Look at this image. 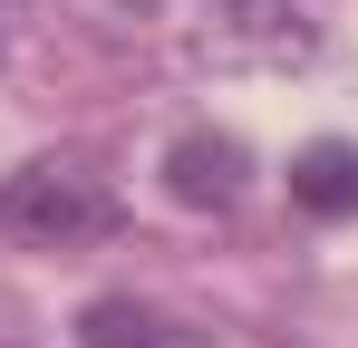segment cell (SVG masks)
Instances as JSON below:
<instances>
[{
  "label": "cell",
  "mask_w": 358,
  "mask_h": 348,
  "mask_svg": "<svg viewBox=\"0 0 358 348\" xmlns=\"http://www.w3.org/2000/svg\"><path fill=\"white\" fill-rule=\"evenodd\" d=\"M0 232L10 242H39V252H78L97 232H117V194L97 184L87 165H20L0 184Z\"/></svg>",
  "instance_id": "cell-1"
},
{
  "label": "cell",
  "mask_w": 358,
  "mask_h": 348,
  "mask_svg": "<svg viewBox=\"0 0 358 348\" xmlns=\"http://www.w3.org/2000/svg\"><path fill=\"white\" fill-rule=\"evenodd\" d=\"M78 339L87 348H203V329L175 319V310H155V300H87Z\"/></svg>",
  "instance_id": "cell-2"
},
{
  "label": "cell",
  "mask_w": 358,
  "mask_h": 348,
  "mask_svg": "<svg viewBox=\"0 0 358 348\" xmlns=\"http://www.w3.org/2000/svg\"><path fill=\"white\" fill-rule=\"evenodd\" d=\"M165 174H175L184 203H213V213H223V203L242 194V145H233V136H184Z\"/></svg>",
  "instance_id": "cell-3"
},
{
  "label": "cell",
  "mask_w": 358,
  "mask_h": 348,
  "mask_svg": "<svg viewBox=\"0 0 358 348\" xmlns=\"http://www.w3.org/2000/svg\"><path fill=\"white\" fill-rule=\"evenodd\" d=\"M291 194L310 203V213H358V155L349 145H310L291 165Z\"/></svg>",
  "instance_id": "cell-4"
}]
</instances>
